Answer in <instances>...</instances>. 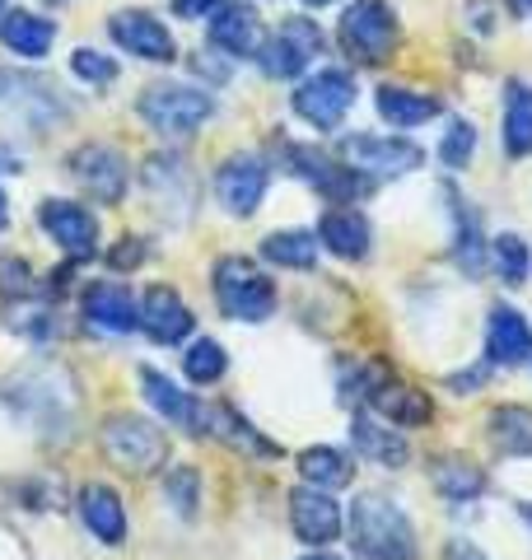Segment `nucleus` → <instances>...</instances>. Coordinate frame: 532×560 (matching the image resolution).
Returning <instances> with one entry per match:
<instances>
[{
  "mask_svg": "<svg viewBox=\"0 0 532 560\" xmlns=\"http://www.w3.org/2000/svg\"><path fill=\"white\" fill-rule=\"evenodd\" d=\"M350 547L360 560H416V528L393 500L369 490V495H355Z\"/></svg>",
  "mask_w": 532,
  "mask_h": 560,
  "instance_id": "obj_1",
  "label": "nucleus"
},
{
  "mask_svg": "<svg viewBox=\"0 0 532 560\" xmlns=\"http://www.w3.org/2000/svg\"><path fill=\"white\" fill-rule=\"evenodd\" d=\"M379 113H383V121H393V127L406 131V127H420V121L439 117V98L402 90V84H383V90H379Z\"/></svg>",
  "mask_w": 532,
  "mask_h": 560,
  "instance_id": "obj_29",
  "label": "nucleus"
},
{
  "mask_svg": "<svg viewBox=\"0 0 532 560\" xmlns=\"http://www.w3.org/2000/svg\"><path fill=\"white\" fill-rule=\"evenodd\" d=\"M262 257L276 261V267H290V271H309V267H317V234H304V230L266 234Z\"/></svg>",
  "mask_w": 532,
  "mask_h": 560,
  "instance_id": "obj_31",
  "label": "nucleus"
},
{
  "mask_svg": "<svg viewBox=\"0 0 532 560\" xmlns=\"http://www.w3.org/2000/svg\"><path fill=\"white\" fill-rule=\"evenodd\" d=\"M286 164H290L304 183H313L317 191H323L327 201H336V206L365 197V187H369L360 168H342L336 160H327V154H317L313 145H286Z\"/></svg>",
  "mask_w": 532,
  "mask_h": 560,
  "instance_id": "obj_9",
  "label": "nucleus"
},
{
  "mask_svg": "<svg viewBox=\"0 0 532 560\" xmlns=\"http://www.w3.org/2000/svg\"><path fill=\"white\" fill-rule=\"evenodd\" d=\"M528 518H532V510H528Z\"/></svg>",
  "mask_w": 532,
  "mask_h": 560,
  "instance_id": "obj_49",
  "label": "nucleus"
},
{
  "mask_svg": "<svg viewBox=\"0 0 532 560\" xmlns=\"http://www.w3.org/2000/svg\"><path fill=\"white\" fill-rule=\"evenodd\" d=\"M140 261H146V243L131 238V234L108 253V267H113V271H131V267H140Z\"/></svg>",
  "mask_w": 532,
  "mask_h": 560,
  "instance_id": "obj_40",
  "label": "nucleus"
},
{
  "mask_svg": "<svg viewBox=\"0 0 532 560\" xmlns=\"http://www.w3.org/2000/svg\"><path fill=\"white\" fill-rule=\"evenodd\" d=\"M0 294H28V261L20 257H0Z\"/></svg>",
  "mask_w": 532,
  "mask_h": 560,
  "instance_id": "obj_39",
  "label": "nucleus"
},
{
  "mask_svg": "<svg viewBox=\"0 0 532 560\" xmlns=\"http://www.w3.org/2000/svg\"><path fill=\"white\" fill-rule=\"evenodd\" d=\"M290 523H294V537L309 541V547H327L342 533V510L327 490L317 486H299L290 490Z\"/></svg>",
  "mask_w": 532,
  "mask_h": 560,
  "instance_id": "obj_13",
  "label": "nucleus"
},
{
  "mask_svg": "<svg viewBox=\"0 0 532 560\" xmlns=\"http://www.w3.org/2000/svg\"><path fill=\"white\" fill-rule=\"evenodd\" d=\"M304 5H332V0H304Z\"/></svg>",
  "mask_w": 532,
  "mask_h": 560,
  "instance_id": "obj_46",
  "label": "nucleus"
},
{
  "mask_svg": "<svg viewBox=\"0 0 532 560\" xmlns=\"http://www.w3.org/2000/svg\"><path fill=\"white\" fill-rule=\"evenodd\" d=\"M140 388H146V401H150V407L164 416V420H173L177 430L201 434V401L177 388L173 378H164L159 370H140Z\"/></svg>",
  "mask_w": 532,
  "mask_h": 560,
  "instance_id": "obj_19",
  "label": "nucleus"
},
{
  "mask_svg": "<svg viewBox=\"0 0 532 560\" xmlns=\"http://www.w3.org/2000/svg\"><path fill=\"white\" fill-rule=\"evenodd\" d=\"M486 355L490 364H523L532 355V327L523 323L519 308H490V327H486Z\"/></svg>",
  "mask_w": 532,
  "mask_h": 560,
  "instance_id": "obj_22",
  "label": "nucleus"
},
{
  "mask_svg": "<svg viewBox=\"0 0 532 560\" xmlns=\"http://www.w3.org/2000/svg\"><path fill=\"white\" fill-rule=\"evenodd\" d=\"M108 28H113V43L127 47L131 57H140V61H173L177 57L173 33L146 10H122V14H113Z\"/></svg>",
  "mask_w": 532,
  "mask_h": 560,
  "instance_id": "obj_14",
  "label": "nucleus"
},
{
  "mask_svg": "<svg viewBox=\"0 0 532 560\" xmlns=\"http://www.w3.org/2000/svg\"><path fill=\"white\" fill-rule=\"evenodd\" d=\"M136 108L159 136L183 140V136L197 131L201 121L216 117V98H210L206 90H192V84H150Z\"/></svg>",
  "mask_w": 532,
  "mask_h": 560,
  "instance_id": "obj_3",
  "label": "nucleus"
},
{
  "mask_svg": "<svg viewBox=\"0 0 532 560\" xmlns=\"http://www.w3.org/2000/svg\"><path fill=\"white\" fill-rule=\"evenodd\" d=\"M103 453H108L122 471L146 477V471L169 463V440H164V430L150 425V420L122 411V416L103 420Z\"/></svg>",
  "mask_w": 532,
  "mask_h": 560,
  "instance_id": "obj_5",
  "label": "nucleus"
},
{
  "mask_svg": "<svg viewBox=\"0 0 532 560\" xmlns=\"http://www.w3.org/2000/svg\"><path fill=\"white\" fill-rule=\"evenodd\" d=\"M38 224L47 230V238H57V248H61L70 261L94 257L99 220L89 215L84 206H76V201H43V206H38Z\"/></svg>",
  "mask_w": 532,
  "mask_h": 560,
  "instance_id": "obj_12",
  "label": "nucleus"
},
{
  "mask_svg": "<svg viewBox=\"0 0 532 560\" xmlns=\"http://www.w3.org/2000/svg\"><path fill=\"white\" fill-rule=\"evenodd\" d=\"M430 481L443 500H476L486 490V471L467 458H458V453H443V458L430 463Z\"/></svg>",
  "mask_w": 532,
  "mask_h": 560,
  "instance_id": "obj_26",
  "label": "nucleus"
},
{
  "mask_svg": "<svg viewBox=\"0 0 532 560\" xmlns=\"http://www.w3.org/2000/svg\"><path fill=\"white\" fill-rule=\"evenodd\" d=\"M201 434H210V440L247 453V458H280V448L253 430V420H243L234 407H224V401H216V407H201Z\"/></svg>",
  "mask_w": 532,
  "mask_h": 560,
  "instance_id": "obj_18",
  "label": "nucleus"
},
{
  "mask_svg": "<svg viewBox=\"0 0 532 560\" xmlns=\"http://www.w3.org/2000/svg\"><path fill=\"white\" fill-rule=\"evenodd\" d=\"M342 154H346L350 168L374 173V178H402V173L425 164V150L412 145V140H402V136H346Z\"/></svg>",
  "mask_w": 532,
  "mask_h": 560,
  "instance_id": "obj_8",
  "label": "nucleus"
},
{
  "mask_svg": "<svg viewBox=\"0 0 532 560\" xmlns=\"http://www.w3.org/2000/svg\"><path fill=\"white\" fill-rule=\"evenodd\" d=\"M490 257H495V271H500L505 285H523V280H528L532 257H528V243L519 234H500V238H495Z\"/></svg>",
  "mask_w": 532,
  "mask_h": 560,
  "instance_id": "obj_34",
  "label": "nucleus"
},
{
  "mask_svg": "<svg viewBox=\"0 0 532 560\" xmlns=\"http://www.w3.org/2000/svg\"><path fill=\"white\" fill-rule=\"evenodd\" d=\"M505 150L513 160L532 154V84L509 80L505 90Z\"/></svg>",
  "mask_w": 532,
  "mask_h": 560,
  "instance_id": "obj_28",
  "label": "nucleus"
},
{
  "mask_svg": "<svg viewBox=\"0 0 532 560\" xmlns=\"http://www.w3.org/2000/svg\"><path fill=\"white\" fill-rule=\"evenodd\" d=\"M84 318L103 327V331H136L140 327V304L131 300L127 285H113V280H103V285H94L84 294Z\"/></svg>",
  "mask_w": 532,
  "mask_h": 560,
  "instance_id": "obj_21",
  "label": "nucleus"
},
{
  "mask_svg": "<svg viewBox=\"0 0 532 560\" xmlns=\"http://www.w3.org/2000/svg\"><path fill=\"white\" fill-rule=\"evenodd\" d=\"M216 304L234 323H266L276 313V285L247 257L216 261Z\"/></svg>",
  "mask_w": 532,
  "mask_h": 560,
  "instance_id": "obj_2",
  "label": "nucleus"
},
{
  "mask_svg": "<svg viewBox=\"0 0 532 560\" xmlns=\"http://www.w3.org/2000/svg\"><path fill=\"white\" fill-rule=\"evenodd\" d=\"M472 150H476V127L472 121H453V127L443 131V140H439V160L449 168H467Z\"/></svg>",
  "mask_w": 532,
  "mask_h": 560,
  "instance_id": "obj_37",
  "label": "nucleus"
},
{
  "mask_svg": "<svg viewBox=\"0 0 532 560\" xmlns=\"http://www.w3.org/2000/svg\"><path fill=\"white\" fill-rule=\"evenodd\" d=\"M486 425H490V444L505 458H532V411L528 407H495Z\"/></svg>",
  "mask_w": 532,
  "mask_h": 560,
  "instance_id": "obj_30",
  "label": "nucleus"
},
{
  "mask_svg": "<svg viewBox=\"0 0 532 560\" xmlns=\"http://www.w3.org/2000/svg\"><path fill=\"white\" fill-rule=\"evenodd\" d=\"M210 43L229 57H257L262 47V20L247 5H220L210 14Z\"/></svg>",
  "mask_w": 532,
  "mask_h": 560,
  "instance_id": "obj_23",
  "label": "nucleus"
},
{
  "mask_svg": "<svg viewBox=\"0 0 532 560\" xmlns=\"http://www.w3.org/2000/svg\"><path fill=\"white\" fill-rule=\"evenodd\" d=\"M224 346L220 341H197V346H192L187 350V355H183V370H187V378L192 383H216V378H224Z\"/></svg>",
  "mask_w": 532,
  "mask_h": 560,
  "instance_id": "obj_36",
  "label": "nucleus"
},
{
  "mask_svg": "<svg viewBox=\"0 0 532 560\" xmlns=\"http://www.w3.org/2000/svg\"><path fill=\"white\" fill-rule=\"evenodd\" d=\"M47 5H66V0H47Z\"/></svg>",
  "mask_w": 532,
  "mask_h": 560,
  "instance_id": "obj_48",
  "label": "nucleus"
},
{
  "mask_svg": "<svg viewBox=\"0 0 532 560\" xmlns=\"http://www.w3.org/2000/svg\"><path fill=\"white\" fill-rule=\"evenodd\" d=\"M304 560H336V556H327L323 547H317V551H313V556H304Z\"/></svg>",
  "mask_w": 532,
  "mask_h": 560,
  "instance_id": "obj_45",
  "label": "nucleus"
},
{
  "mask_svg": "<svg viewBox=\"0 0 532 560\" xmlns=\"http://www.w3.org/2000/svg\"><path fill=\"white\" fill-rule=\"evenodd\" d=\"M449 560H486V556L472 551V547H449Z\"/></svg>",
  "mask_w": 532,
  "mask_h": 560,
  "instance_id": "obj_42",
  "label": "nucleus"
},
{
  "mask_svg": "<svg viewBox=\"0 0 532 560\" xmlns=\"http://www.w3.org/2000/svg\"><path fill=\"white\" fill-rule=\"evenodd\" d=\"M80 518H84V528L99 541H108V547H122V537H127V510H122L117 490L103 481L80 490Z\"/></svg>",
  "mask_w": 532,
  "mask_h": 560,
  "instance_id": "obj_20",
  "label": "nucleus"
},
{
  "mask_svg": "<svg viewBox=\"0 0 532 560\" xmlns=\"http://www.w3.org/2000/svg\"><path fill=\"white\" fill-rule=\"evenodd\" d=\"M70 178H76L89 197L103 201V206H117L122 191H127V160L113 150V145H80L70 154Z\"/></svg>",
  "mask_w": 532,
  "mask_h": 560,
  "instance_id": "obj_10",
  "label": "nucleus"
},
{
  "mask_svg": "<svg viewBox=\"0 0 532 560\" xmlns=\"http://www.w3.org/2000/svg\"><path fill=\"white\" fill-rule=\"evenodd\" d=\"M220 0H173V14L177 20H206V14H216Z\"/></svg>",
  "mask_w": 532,
  "mask_h": 560,
  "instance_id": "obj_41",
  "label": "nucleus"
},
{
  "mask_svg": "<svg viewBox=\"0 0 532 560\" xmlns=\"http://www.w3.org/2000/svg\"><path fill=\"white\" fill-rule=\"evenodd\" d=\"M5 10H10V0H0V14H5Z\"/></svg>",
  "mask_w": 532,
  "mask_h": 560,
  "instance_id": "obj_47",
  "label": "nucleus"
},
{
  "mask_svg": "<svg viewBox=\"0 0 532 560\" xmlns=\"http://www.w3.org/2000/svg\"><path fill=\"white\" fill-rule=\"evenodd\" d=\"M266 164L257 154H229V160L216 168V197L229 215H253L266 197Z\"/></svg>",
  "mask_w": 532,
  "mask_h": 560,
  "instance_id": "obj_11",
  "label": "nucleus"
},
{
  "mask_svg": "<svg viewBox=\"0 0 532 560\" xmlns=\"http://www.w3.org/2000/svg\"><path fill=\"white\" fill-rule=\"evenodd\" d=\"M164 500L173 504L177 518H197V504H201V477H197V467H169Z\"/></svg>",
  "mask_w": 532,
  "mask_h": 560,
  "instance_id": "obj_33",
  "label": "nucleus"
},
{
  "mask_svg": "<svg viewBox=\"0 0 532 560\" xmlns=\"http://www.w3.org/2000/svg\"><path fill=\"white\" fill-rule=\"evenodd\" d=\"M0 43L28 61H38V57H47V47L57 43V24L33 10H5L0 14Z\"/></svg>",
  "mask_w": 532,
  "mask_h": 560,
  "instance_id": "obj_24",
  "label": "nucleus"
},
{
  "mask_svg": "<svg viewBox=\"0 0 532 560\" xmlns=\"http://www.w3.org/2000/svg\"><path fill=\"white\" fill-rule=\"evenodd\" d=\"M350 444H355L360 458L379 463V467H402L406 458H412L406 434L397 425H388V420H379V416H365V411H355V420H350Z\"/></svg>",
  "mask_w": 532,
  "mask_h": 560,
  "instance_id": "obj_16",
  "label": "nucleus"
},
{
  "mask_svg": "<svg viewBox=\"0 0 532 560\" xmlns=\"http://www.w3.org/2000/svg\"><path fill=\"white\" fill-rule=\"evenodd\" d=\"M355 103V80L346 75V70H317L313 80H304L294 90V113L309 121V127L317 131H332L342 127V117L350 113Z\"/></svg>",
  "mask_w": 532,
  "mask_h": 560,
  "instance_id": "obj_7",
  "label": "nucleus"
},
{
  "mask_svg": "<svg viewBox=\"0 0 532 560\" xmlns=\"http://www.w3.org/2000/svg\"><path fill=\"white\" fill-rule=\"evenodd\" d=\"M299 477H304L309 486H317V490H342V486H350V458L327 448V444L304 448L299 453Z\"/></svg>",
  "mask_w": 532,
  "mask_h": 560,
  "instance_id": "obj_32",
  "label": "nucleus"
},
{
  "mask_svg": "<svg viewBox=\"0 0 532 560\" xmlns=\"http://www.w3.org/2000/svg\"><path fill=\"white\" fill-rule=\"evenodd\" d=\"M70 70L84 80V84H113L117 80V61L113 57H103V51H94V47H80L76 57H70Z\"/></svg>",
  "mask_w": 532,
  "mask_h": 560,
  "instance_id": "obj_38",
  "label": "nucleus"
},
{
  "mask_svg": "<svg viewBox=\"0 0 532 560\" xmlns=\"http://www.w3.org/2000/svg\"><path fill=\"white\" fill-rule=\"evenodd\" d=\"M146 191L154 206L173 201L177 206V220H187V206H192V173L183 168V160H150L146 164Z\"/></svg>",
  "mask_w": 532,
  "mask_h": 560,
  "instance_id": "obj_27",
  "label": "nucleus"
},
{
  "mask_svg": "<svg viewBox=\"0 0 532 560\" xmlns=\"http://www.w3.org/2000/svg\"><path fill=\"white\" fill-rule=\"evenodd\" d=\"M140 327H146V337H150V341H159V346H177L192 327H197V318H192V308L177 300V290L154 285V290L146 294V304H140Z\"/></svg>",
  "mask_w": 532,
  "mask_h": 560,
  "instance_id": "obj_15",
  "label": "nucleus"
},
{
  "mask_svg": "<svg viewBox=\"0 0 532 560\" xmlns=\"http://www.w3.org/2000/svg\"><path fill=\"white\" fill-rule=\"evenodd\" d=\"M453 257L467 276H482V267H486L482 261V220H476L463 201H458V248H453Z\"/></svg>",
  "mask_w": 532,
  "mask_h": 560,
  "instance_id": "obj_35",
  "label": "nucleus"
},
{
  "mask_svg": "<svg viewBox=\"0 0 532 560\" xmlns=\"http://www.w3.org/2000/svg\"><path fill=\"white\" fill-rule=\"evenodd\" d=\"M317 238L346 261L369 257V220L360 210H327L323 224H317Z\"/></svg>",
  "mask_w": 532,
  "mask_h": 560,
  "instance_id": "obj_25",
  "label": "nucleus"
},
{
  "mask_svg": "<svg viewBox=\"0 0 532 560\" xmlns=\"http://www.w3.org/2000/svg\"><path fill=\"white\" fill-rule=\"evenodd\" d=\"M365 401H369V411H374L379 420H388V425H397V430H402V425H406V430H412V425H425V420L435 416L430 397L416 393L412 383L388 378V374L374 383V393H369Z\"/></svg>",
  "mask_w": 532,
  "mask_h": 560,
  "instance_id": "obj_17",
  "label": "nucleus"
},
{
  "mask_svg": "<svg viewBox=\"0 0 532 560\" xmlns=\"http://www.w3.org/2000/svg\"><path fill=\"white\" fill-rule=\"evenodd\" d=\"M5 206H10V201H5V191H0V230H5V224H10V215H5Z\"/></svg>",
  "mask_w": 532,
  "mask_h": 560,
  "instance_id": "obj_44",
  "label": "nucleus"
},
{
  "mask_svg": "<svg viewBox=\"0 0 532 560\" xmlns=\"http://www.w3.org/2000/svg\"><path fill=\"white\" fill-rule=\"evenodd\" d=\"M342 51L360 66H379L393 57L397 47V14L383 5V0H355V5L342 14Z\"/></svg>",
  "mask_w": 532,
  "mask_h": 560,
  "instance_id": "obj_4",
  "label": "nucleus"
},
{
  "mask_svg": "<svg viewBox=\"0 0 532 560\" xmlns=\"http://www.w3.org/2000/svg\"><path fill=\"white\" fill-rule=\"evenodd\" d=\"M313 57H323V28L313 20H286L276 38H266L257 47V66L271 80H294Z\"/></svg>",
  "mask_w": 532,
  "mask_h": 560,
  "instance_id": "obj_6",
  "label": "nucleus"
},
{
  "mask_svg": "<svg viewBox=\"0 0 532 560\" xmlns=\"http://www.w3.org/2000/svg\"><path fill=\"white\" fill-rule=\"evenodd\" d=\"M509 10H513V14H519V20H523V14H532V0H509Z\"/></svg>",
  "mask_w": 532,
  "mask_h": 560,
  "instance_id": "obj_43",
  "label": "nucleus"
}]
</instances>
